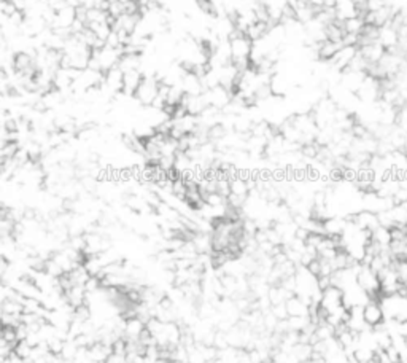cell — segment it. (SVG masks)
Masks as SVG:
<instances>
[{"label":"cell","mask_w":407,"mask_h":363,"mask_svg":"<svg viewBox=\"0 0 407 363\" xmlns=\"http://www.w3.org/2000/svg\"><path fill=\"white\" fill-rule=\"evenodd\" d=\"M0 336L5 342L16 346L18 342V334H16V326H10V325H2V332H0Z\"/></svg>","instance_id":"19"},{"label":"cell","mask_w":407,"mask_h":363,"mask_svg":"<svg viewBox=\"0 0 407 363\" xmlns=\"http://www.w3.org/2000/svg\"><path fill=\"white\" fill-rule=\"evenodd\" d=\"M296 239H301V240H307V238L310 236V231L307 230V228H304V226H298V230H296Z\"/></svg>","instance_id":"32"},{"label":"cell","mask_w":407,"mask_h":363,"mask_svg":"<svg viewBox=\"0 0 407 363\" xmlns=\"http://www.w3.org/2000/svg\"><path fill=\"white\" fill-rule=\"evenodd\" d=\"M287 309L290 316H309L310 312V306H307L298 295L287 301Z\"/></svg>","instance_id":"9"},{"label":"cell","mask_w":407,"mask_h":363,"mask_svg":"<svg viewBox=\"0 0 407 363\" xmlns=\"http://www.w3.org/2000/svg\"><path fill=\"white\" fill-rule=\"evenodd\" d=\"M159 86L161 82L158 76H143L140 86H138L134 94V99L143 107H151L154 99L159 94Z\"/></svg>","instance_id":"1"},{"label":"cell","mask_w":407,"mask_h":363,"mask_svg":"<svg viewBox=\"0 0 407 363\" xmlns=\"http://www.w3.org/2000/svg\"><path fill=\"white\" fill-rule=\"evenodd\" d=\"M404 342H406V348H407V338H404Z\"/></svg>","instance_id":"36"},{"label":"cell","mask_w":407,"mask_h":363,"mask_svg":"<svg viewBox=\"0 0 407 363\" xmlns=\"http://www.w3.org/2000/svg\"><path fill=\"white\" fill-rule=\"evenodd\" d=\"M376 360V350L365 346H358L353 352V362L357 363H372Z\"/></svg>","instance_id":"11"},{"label":"cell","mask_w":407,"mask_h":363,"mask_svg":"<svg viewBox=\"0 0 407 363\" xmlns=\"http://www.w3.org/2000/svg\"><path fill=\"white\" fill-rule=\"evenodd\" d=\"M72 320H78V322H88L91 320V306L89 304H81L75 308Z\"/></svg>","instance_id":"18"},{"label":"cell","mask_w":407,"mask_h":363,"mask_svg":"<svg viewBox=\"0 0 407 363\" xmlns=\"http://www.w3.org/2000/svg\"><path fill=\"white\" fill-rule=\"evenodd\" d=\"M126 358V356H119V354H110V356L107 357V360L103 362V363H123Z\"/></svg>","instance_id":"33"},{"label":"cell","mask_w":407,"mask_h":363,"mask_svg":"<svg viewBox=\"0 0 407 363\" xmlns=\"http://www.w3.org/2000/svg\"><path fill=\"white\" fill-rule=\"evenodd\" d=\"M88 28L96 34L97 36V38L99 40H102L103 43L107 42V38L110 37V34L113 32V28H111V26L108 24V22H102V24H89Z\"/></svg>","instance_id":"16"},{"label":"cell","mask_w":407,"mask_h":363,"mask_svg":"<svg viewBox=\"0 0 407 363\" xmlns=\"http://www.w3.org/2000/svg\"><path fill=\"white\" fill-rule=\"evenodd\" d=\"M307 271H309L312 276H315V278H318L320 272H322V260H320V258H315V260L307 266Z\"/></svg>","instance_id":"29"},{"label":"cell","mask_w":407,"mask_h":363,"mask_svg":"<svg viewBox=\"0 0 407 363\" xmlns=\"http://www.w3.org/2000/svg\"><path fill=\"white\" fill-rule=\"evenodd\" d=\"M363 26H365V21L357 16V18H350V20L345 21L344 28H345V32H347V34H360L361 29H363Z\"/></svg>","instance_id":"22"},{"label":"cell","mask_w":407,"mask_h":363,"mask_svg":"<svg viewBox=\"0 0 407 363\" xmlns=\"http://www.w3.org/2000/svg\"><path fill=\"white\" fill-rule=\"evenodd\" d=\"M310 316H290L288 317V325L290 330L294 332H302L310 325Z\"/></svg>","instance_id":"14"},{"label":"cell","mask_w":407,"mask_h":363,"mask_svg":"<svg viewBox=\"0 0 407 363\" xmlns=\"http://www.w3.org/2000/svg\"><path fill=\"white\" fill-rule=\"evenodd\" d=\"M307 2L315 8V10H322V8L325 6V0H307Z\"/></svg>","instance_id":"34"},{"label":"cell","mask_w":407,"mask_h":363,"mask_svg":"<svg viewBox=\"0 0 407 363\" xmlns=\"http://www.w3.org/2000/svg\"><path fill=\"white\" fill-rule=\"evenodd\" d=\"M365 320L371 328H376L379 325H382L385 322V312L384 308L379 301L371 300L368 304L365 306Z\"/></svg>","instance_id":"3"},{"label":"cell","mask_w":407,"mask_h":363,"mask_svg":"<svg viewBox=\"0 0 407 363\" xmlns=\"http://www.w3.org/2000/svg\"><path fill=\"white\" fill-rule=\"evenodd\" d=\"M111 348H113L115 354H119V356H127V340L124 338V336H123V338L115 340V342H113Z\"/></svg>","instance_id":"27"},{"label":"cell","mask_w":407,"mask_h":363,"mask_svg":"<svg viewBox=\"0 0 407 363\" xmlns=\"http://www.w3.org/2000/svg\"><path fill=\"white\" fill-rule=\"evenodd\" d=\"M272 310V314L279 318V320H287V318L290 317L288 314V309H287V302H280V304H274L271 308Z\"/></svg>","instance_id":"25"},{"label":"cell","mask_w":407,"mask_h":363,"mask_svg":"<svg viewBox=\"0 0 407 363\" xmlns=\"http://www.w3.org/2000/svg\"><path fill=\"white\" fill-rule=\"evenodd\" d=\"M204 201H205L207 206H210V207H218V206L226 204V198L221 196L220 193H209V194L204 196Z\"/></svg>","instance_id":"24"},{"label":"cell","mask_w":407,"mask_h":363,"mask_svg":"<svg viewBox=\"0 0 407 363\" xmlns=\"http://www.w3.org/2000/svg\"><path fill=\"white\" fill-rule=\"evenodd\" d=\"M46 342H48V349H49L51 354H54V356H62V350L65 348V341L59 340V338H56V336H54V338H51Z\"/></svg>","instance_id":"23"},{"label":"cell","mask_w":407,"mask_h":363,"mask_svg":"<svg viewBox=\"0 0 407 363\" xmlns=\"http://www.w3.org/2000/svg\"><path fill=\"white\" fill-rule=\"evenodd\" d=\"M204 96H205V100H207V104H209L210 107H215V108H218V110H224L232 102L234 92L220 84V86H216V88H213V90L205 91Z\"/></svg>","instance_id":"2"},{"label":"cell","mask_w":407,"mask_h":363,"mask_svg":"<svg viewBox=\"0 0 407 363\" xmlns=\"http://www.w3.org/2000/svg\"><path fill=\"white\" fill-rule=\"evenodd\" d=\"M145 326L148 328V330L156 336V334L162 333V330H164V322H161L158 317H151L150 320L145 324Z\"/></svg>","instance_id":"26"},{"label":"cell","mask_w":407,"mask_h":363,"mask_svg":"<svg viewBox=\"0 0 407 363\" xmlns=\"http://www.w3.org/2000/svg\"><path fill=\"white\" fill-rule=\"evenodd\" d=\"M24 312V304L16 300H3L2 301V314L21 316Z\"/></svg>","instance_id":"15"},{"label":"cell","mask_w":407,"mask_h":363,"mask_svg":"<svg viewBox=\"0 0 407 363\" xmlns=\"http://www.w3.org/2000/svg\"><path fill=\"white\" fill-rule=\"evenodd\" d=\"M143 74L142 70H131L124 74V88H123V94L126 96L134 98V94L137 91V88L140 86L142 80H143Z\"/></svg>","instance_id":"8"},{"label":"cell","mask_w":407,"mask_h":363,"mask_svg":"<svg viewBox=\"0 0 407 363\" xmlns=\"http://www.w3.org/2000/svg\"><path fill=\"white\" fill-rule=\"evenodd\" d=\"M32 350L33 348L27 344V341H18L14 346V354L22 360H29L32 356Z\"/></svg>","instance_id":"20"},{"label":"cell","mask_w":407,"mask_h":363,"mask_svg":"<svg viewBox=\"0 0 407 363\" xmlns=\"http://www.w3.org/2000/svg\"><path fill=\"white\" fill-rule=\"evenodd\" d=\"M29 326L25 325V324H19L18 326H16V334H18V341H25V338L29 336Z\"/></svg>","instance_id":"31"},{"label":"cell","mask_w":407,"mask_h":363,"mask_svg":"<svg viewBox=\"0 0 407 363\" xmlns=\"http://www.w3.org/2000/svg\"><path fill=\"white\" fill-rule=\"evenodd\" d=\"M390 266L396 271L398 278H400V282L407 284V260H395L393 258V263Z\"/></svg>","instance_id":"21"},{"label":"cell","mask_w":407,"mask_h":363,"mask_svg":"<svg viewBox=\"0 0 407 363\" xmlns=\"http://www.w3.org/2000/svg\"><path fill=\"white\" fill-rule=\"evenodd\" d=\"M21 324L19 316H11V314H2V325H10V326H18Z\"/></svg>","instance_id":"30"},{"label":"cell","mask_w":407,"mask_h":363,"mask_svg":"<svg viewBox=\"0 0 407 363\" xmlns=\"http://www.w3.org/2000/svg\"><path fill=\"white\" fill-rule=\"evenodd\" d=\"M342 46H344L342 43H336L331 40H325L322 43H317L318 60H322V62H331L334 56L337 54V51H339Z\"/></svg>","instance_id":"6"},{"label":"cell","mask_w":407,"mask_h":363,"mask_svg":"<svg viewBox=\"0 0 407 363\" xmlns=\"http://www.w3.org/2000/svg\"><path fill=\"white\" fill-rule=\"evenodd\" d=\"M317 285H318V288L320 290H326V288H330L331 285H333V278L331 276H318L317 278Z\"/></svg>","instance_id":"28"},{"label":"cell","mask_w":407,"mask_h":363,"mask_svg":"<svg viewBox=\"0 0 407 363\" xmlns=\"http://www.w3.org/2000/svg\"><path fill=\"white\" fill-rule=\"evenodd\" d=\"M231 194H236V196H242V198H248L250 194V188H248V182L240 178V177H236L231 180Z\"/></svg>","instance_id":"12"},{"label":"cell","mask_w":407,"mask_h":363,"mask_svg":"<svg viewBox=\"0 0 407 363\" xmlns=\"http://www.w3.org/2000/svg\"><path fill=\"white\" fill-rule=\"evenodd\" d=\"M355 224H357L360 230L376 231L380 226L379 215L376 212H371V210H360V212H357V220H355Z\"/></svg>","instance_id":"7"},{"label":"cell","mask_w":407,"mask_h":363,"mask_svg":"<svg viewBox=\"0 0 407 363\" xmlns=\"http://www.w3.org/2000/svg\"><path fill=\"white\" fill-rule=\"evenodd\" d=\"M382 45L387 48L390 46H396L398 43H400V36H398V32L395 29H392L390 26H385V28H382V30H380V40H379Z\"/></svg>","instance_id":"10"},{"label":"cell","mask_w":407,"mask_h":363,"mask_svg":"<svg viewBox=\"0 0 407 363\" xmlns=\"http://www.w3.org/2000/svg\"><path fill=\"white\" fill-rule=\"evenodd\" d=\"M271 90H272L274 98H282V96H285V94H287L288 84H287V82H285L283 76L272 75V78H271Z\"/></svg>","instance_id":"13"},{"label":"cell","mask_w":407,"mask_h":363,"mask_svg":"<svg viewBox=\"0 0 407 363\" xmlns=\"http://www.w3.org/2000/svg\"><path fill=\"white\" fill-rule=\"evenodd\" d=\"M377 244H380L382 247H390L392 244V232H390V228H384V226H379L376 231H374V236H372Z\"/></svg>","instance_id":"17"},{"label":"cell","mask_w":407,"mask_h":363,"mask_svg":"<svg viewBox=\"0 0 407 363\" xmlns=\"http://www.w3.org/2000/svg\"><path fill=\"white\" fill-rule=\"evenodd\" d=\"M76 21V8L73 6H64L62 10L56 12L54 22L51 26V29H70Z\"/></svg>","instance_id":"5"},{"label":"cell","mask_w":407,"mask_h":363,"mask_svg":"<svg viewBox=\"0 0 407 363\" xmlns=\"http://www.w3.org/2000/svg\"><path fill=\"white\" fill-rule=\"evenodd\" d=\"M398 36H400V38H407V24H404L403 28L398 30Z\"/></svg>","instance_id":"35"},{"label":"cell","mask_w":407,"mask_h":363,"mask_svg":"<svg viewBox=\"0 0 407 363\" xmlns=\"http://www.w3.org/2000/svg\"><path fill=\"white\" fill-rule=\"evenodd\" d=\"M180 84H181V88L185 90V92L189 94V96H201V94L205 92L202 78L194 72H186L183 75V78H181Z\"/></svg>","instance_id":"4"}]
</instances>
